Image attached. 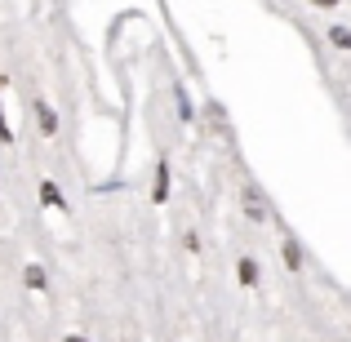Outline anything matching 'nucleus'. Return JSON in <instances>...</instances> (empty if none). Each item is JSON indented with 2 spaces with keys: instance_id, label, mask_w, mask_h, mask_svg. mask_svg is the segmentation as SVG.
Returning a JSON list of instances; mask_svg holds the SVG:
<instances>
[{
  "instance_id": "nucleus-1",
  "label": "nucleus",
  "mask_w": 351,
  "mask_h": 342,
  "mask_svg": "<svg viewBox=\"0 0 351 342\" xmlns=\"http://www.w3.org/2000/svg\"><path fill=\"white\" fill-rule=\"evenodd\" d=\"M240 205H245V214L254 218V223H263V218H267V200H263V191H258V187H245Z\"/></svg>"
},
{
  "instance_id": "nucleus-2",
  "label": "nucleus",
  "mask_w": 351,
  "mask_h": 342,
  "mask_svg": "<svg viewBox=\"0 0 351 342\" xmlns=\"http://www.w3.org/2000/svg\"><path fill=\"white\" fill-rule=\"evenodd\" d=\"M40 205H45V209H58V214H67V196L58 191V182H49V178L40 182Z\"/></svg>"
},
{
  "instance_id": "nucleus-3",
  "label": "nucleus",
  "mask_w": 351,
  "mask_h": 342,
  "mask_svg": "<svg viewBox=\"0 0 351 342\" xmlns=\"http://www.w3.org/2000/svg\"><path fill=\"white\" fill-rule=\"evenodd\" d=\"M236 280H240V284H249V289H254V284L263 280V271H258L254 258H240V262H236Z\"/></svg>"
},
{
  "instance_id": "nucleus-4",
  "label": "nucleus",
  "mask_w": 351,
  "mask_h": 342,
  "mask_svg": "<svg viewBox=\"0 0 351 342\" xmlns=\"http://www.w3.org/2000/svg\"><path fill=\"white\" fill-rule=\"evenodd\" d=\"M36 125H40V134H58V116L49 103H36Z\"/></svg>"
},
{
  "instance_id": "nucleus-5",
  "label": "nucleus",
  "mask_w": 351,
  "mask_h": 342,
  "mask_svg": "<svg viewBox=\"0 0 351 342\" xmlns=\"http://www.w3.org/2000/svg\"><path fill=\"white\" fill-rule=\"evenodd\" d=\"M23 284H27V289H45V284H49V276H45V267H40V262L23 267Z\"/></svg>"
},
{
  "instance_id": "nucleus-6",
  "label": "nucleus",
  "mask_w": 351,
  "mask_h": 342,
  "mask_svg": "<svg viewBox=\"0 0 351 342\" xmlns=\"http://www.w3.org/2000/svg\"><path fill=\"white\" fill-rule=\"evenodd\" d=\"M156 200H169V160L156 164Z\"/></svg>"
},
{
  "instance_id": "nucleus-7",
  "label": "nucleus",
  "mask_w": 351,
  "mask_h": 342,
  "mask_svg": "<svg viewBox=\"0 0 351 342\" xmlns=\"http://www.w3.org/2000/svg\"><path fill=\"white\" fill-rule=\"evenodd\" d=\"M285 267H289V271H298V267H302V249H298V240H285Z\"/></svg>"
},
{
  "instance_id": "nucleus-8",
  "label": "nucleus",
  "mask_w": 351,
  "mask_h": 342,
  "mask_svg": "<svg viewBox=\"0 0 351 342\" xmlns=\"http://www.w3.org/2000/svg\"><path fill=\"white\" fill-rule=\"evenodd\" d=\"M329 40H334L338 49H351V27H329Z\"/></svg>"
},
{
  "instance_id": "nucleus-9",
  "label": "nucleus",
  "mask_w": 351,
  "mask_h": 342,
  "mask_svg": "<svg viewBox=\"0 0 351 342\" xmlns=\"http://www.w3.org/2000/svg\"><path fill=\"white\" fill-rule=\"evenodd\" d=\"M0 143H14V129H9V120H5V107H0Z\"/></svg>"
},
{
  "instance_id": "nucleus-10",
  "label": "nucleus",
  "mask_w": 351,
  "mask_h": 342,
  "mask_svg": "<svg viewBox=\"0 0 351 342\" xmlns=\"http://www.w3.org/2000/svg\"><path fill=\"white\" fill-rule=\"evenodd\" d=\"M67 342H89V338H80V334H71V338H67Z\"/></svg>"
},
{
  "instance_id": "nucleus-11",
  "label": "nucleus",
  "mask_w": 351,
  "mask_h": 342,
  "mask_svg": "<svg viewBox=\"0 0 351 342\" xmlns=\"http://www.w3.org/2000/svg\"><path fill=\"white\" fill-rule=\"evenodd\" d=\"M311 5H325V9H329V5H334V0H311Z\"/></svg>"
}]
</instances>
